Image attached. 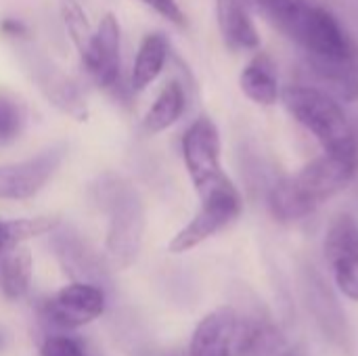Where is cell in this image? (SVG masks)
Wrapping results in <instances>:
<instances>
[{
  "mask_svg": "<svg viewBox=\"0 0 358 356\" xmlns=\"http://www.w3.org/2000/svg\"><path fill=\"white\" fill-rule=\"evenodd\" d=\"M239 329V313L222 306L206 315L193 332L191 356H235V342Z\"/></svg>",
  "mask_w": 358,
  "mask_h": 356,
  "instance_id": "cell-10",
  "label": "cell"
},
{
  "mask_svg": "<svg viewBox=\"0 0 358 356\" xmlns=\"http://www.w3.org/2000/svg\"><path fill=\"white\" fill-rule=\"evenodd\" d=\"M0 252H4V245H2V235H0Z\"/></svg>",
  "mask_w": 358,
  "mask_h": 356,
  "instance_id": "cell-26",
  "label": "cell"
},
{
  "mask_svg": "<svg viewBox=\"0 0 358 356\" xmlns=\"http://www.w3.org/2000/svg\"><path fill=\"white\" fill-rule=\"evenodd\" d=\"M308 300H310V306H313L315 317L321 323L323 332L329 334V338L336 340L344 348L346 346V329H348L346 321L342 319L331 294L325 290L321 279L315 275L308 279Z\"/></svg>",
  "mask_w": 358,
  "mask_h": 356,
  "instance_id": "cell-19",
  "label": "cell"
},
{
  "mask_svg": "<svg viewBox=\"0 0 358 356\" xmlns=\"http://www.w3.org/2000/svg\"><path fill=\"white\" fill-rule=\"evenodd\" d=\"M86 73L103 90H115L122 78V27L113 13H107L88 48L80 55Z\"/></svg>",
  "mask_w": 358,
  "mask_h": 356,
  "instance_id": "cell-8",
  "label": "cell"
},
{
  "mask_svg": "<svg viewBox=\"0 0 358 356\" xmlns=\"http://www.w3.org/2000/svg\"><path fill=\"white\" fill-rule=\"evenodd\" d=\"M103 311H105L103 290L86 281H73L61 287L44 306L46 317L63 329L84 327L94 319H99Z\"/></svg>",
  "mask_w": 358,
  "mask_h": 356,
  "instance_id": "cell-9",
  "label": "cell"
},
{
  "mask_svg": "<svg viewBox=\"0 0 358 356\" xmlns=\"http://www.w3.org/2000/svg\"><path fill=\"white\" fill-rule=\"evenodd\" d=\"M241 92L256 105L273 107L281 99L279 76L273 59L266 52H256L239 76Z\"/></svg>",
  "mask_w": 358,
  "mask_h": 356,
  "instance_id": "cell-15",
  "label": "cell"
},
{
  "mask_svg": "<svg viewBox=\"0 0 358 356\" xmlns=\"http://www.w3.org/2000/svg\"><path fill=\"white\" fill-rule=\"evenodd\" d=\"M31 254L25 248H8L0 254V294L8 300H19L31 283Z\"/></svg>",
  "mask_w": 358,
  "mask_h": 356,
  "instance_id": "cell-17",
  "label": "cell"
},
{
  "mask_svg": "<svg viewBox=\"0 0 358 356\" xmlns=\"http://www.w3.org/2000/svg\"><path fill=\"white\" fill-rule=\"evenodd\" d=\"M61 15H63V21H65V27L69 31L71 42L76 44L78 52L82 55L94 36V29L88 21V15L84 13V8L76 0H63L61 2Z\"/></svg>",
  "mask_w": 358,
  "mask_h": 356,
  "instance_id": "cell-21",
  "label": "cell"
},
{
  "mask_svg": "<svg viewBox=\"0 0 358 356\" xmlns=\"http://www.w3.org/2000/svg\"><path fill=\"white\" fill-rule=\"evenodd\" d=\"M0 31L4 36H23L27 31V27L21 21H17V19H4L0 23Z\"/></svg>",
  "mask_w": 358,
  "mask_h": 356,
  "instance_id": "cell-25",
  "label": "cell"
},
{
  "mask_svg": "<svg viewBox=\"0 0 358 356\" xmlns=\"http://www.w3.org/2000/svg\"><path fill=\"white\" fill-rule=\"evenodd\" d=\"M42 356H86L84 346L71 336H50L42 344Z\"/></svg>",
  "mask_w": 358,
  "mask_h": 356,
  "instance_id": "cell-23",
  "label": "cell"
},
{
  "mask_svg": "<svg viewBox=\"0 0 358 356\" xmlns=\"http://www.w3.org/2000/svg\"><path fill=\"white\" fill-rule=\"evenodd\" d=\"M25 107L8 94H0V143L15 141L25 128Z\"/></svg>",
  "mask_w": 358,
  "mask_h": 356,
  "instance_id": "cell-22",
  "label": "cell"
},
{
  "mask_svg": "<svg viewBox=\"0 0 358 356\" xmlns=\"http://www.w3.org/2000/svg\"><path fill=\"white\" fill-rule=\"evenodd\" d=\"M235 356H302L266 317H239Z\"/></svg>",
  "mask_w": 358,
  "mask_h": 356,
  "instance_id": "cell-11",
  "label": "cell"
},
{
  "mask_svg": "<svg viewBox=\"0 0 358 356\" xmlns=\"http://www.w3.org/2000/svg\"><path fill=\"white\" fill-rule=\"evenodd\" d=\"M252 0H216V19L222 40L233 50H254L260 46L258 29L250 15Z\"/></svg>",
  "mask_w": 358,
  "mask_h": 356,
  "instance_id": "cell-14",
  "label": "cell"
},
{
  "mask_svg": "<svg viewBox=\"0 0 358 356\" xmlns=\"http://www.w3.org/2000/svg\"><path fill=\"white\" fill-rule=\"evenodd\" d=\"M358 172V149L325 151L298 174L283 178L271 189L268 208L281 222L310 216L327 199L344 191Z\"/></svg>",
  "mask_w": 358,
  "mask_h": 356,
  "instance_id": "cell-1",
  "label": "cell"
},
{
  "mask_svg": "<svg viewBox=\"0 0 358 356\" xmlns=\"http://www.w3.org/2000/svg\"><path fill=\"white\" fill-rule=\"evenodd\" d=\"M52 250L63 264V269L76 279V281H99L105 271L103 262L96 256V252L71 229H61L59 227L52 231Z\"/></svg>",
  "mask_w": 358,
  "mask_h": 356,
  "instance_id": "cell-13",
  "label": "cell"
},
{
  "mask_svg": "<svg viewBox=\"0 0 358 356\" xmlns=\"http://www.w3.org/2000/svg\"><path fill=\"white\" fill-rule=\"evenodd\" d=\"M141 2H145L157 15H162L164 19H168L170 23H174L178 27H182L187 23V17H185L180 4H178V0H141Z\"/></svg>",
  "mask_w": 358,
  "mask_h": 356,
  "instance_id": "cell-24",
  "label": "cell"
},
{
  "mask_svg": "<svg viewBox=\"0 0 358 356\" xmlns=\"http://www.w3.org/2000/svg\"><path fill=\"white\" fill-rule=\"evenodd\" d=\"M220 132L216 124L201 115L197 118L182 136V157L199 197L231 183L220 164Z\"/></svg>",
  "mask_w": 358,
  "mask_h": 356,
  "instance_id": "cell-4",
  "label": "cell"
},
{
  "mask_svg": "<svg viewBox=\"0 0 358 356\" xmlns=\"http://www.w3.org/2000/svg\"><path fill=\"white\" fill-rule=\"evenodd\" d=\"M187 107V94L185 88L180 86V82L172 80L168 82L162 92L157 94V99L153 101V105L149 107L143 126L149 134H159L164 130H168L170 126H174L180 115L185 113Z\"/></svg>",
  "mask_w": 358,
  "mask_h": 356,
  "instance_id": "cell-18",
  "label": "cell"
},
{
  "mask_svg": "<svg viewBox=\"0 0 358 356\" xmlns=\"http://www.w3.org/2000/svg\"><path fill=\"white\" fill-rule=\"evenodd\" d=\"M325 258L340 292L358 302V222L338 214L325 233Z\"/></svg>",
  "mask_w": 358,
  "mask_h": 356,
  "instance_id": "cell-7",
  "label": "cell"
},
{
  "mask_svg": "<svg viewBox=\"0 0 358 356\" xmlns=\"http://www.w3.org/2000/svg\"><path fill=\"white\" fill-rule=\"evenodd\" d=\"M67 147L50 145L34 157L0 166V199L23 201L38 195L59 170Z\"/></svg>",
  "mask_w": 358,
  "mask_h": 356,
  "instance_id": "cell-6",
  "label": "cell"
},
{
  "mask_svg": "<svg viewBox=\"0 0 358 356\" xmlns=\"http://www.w3.org/2000/svg\"><path fill=\"white\" fill-rule=\"evenodd\" d=\"M289 115L304 126L325 151L358 149L357 126L348 120L340 101L321 86L292 84L281 90Z\"/></svg>",
  "mask_w": 358,
  "mask_h": 356,
  "instance_id": "cell-2",
  "label": "cell"
},
{
  "mask_svg": "<svg viewBox=\"0 0 358 356\" xmlns=\"http://www.w3.org/2000/svg\"><path fill=\"white\" fill-rule=\"evenodd\" d=\"M59 225L61 222L57 216H34V218H17V220L0 222L2 245H4V250L15 248L27 239L52 233Z\"/></svg>",
  "mask_w": 358,
  "mask_h": 356,
  "instance_id": "cell-20",
  "label": "cell"
},
{
  "mask_svg": "<svg viewBox=\"0 0 358 356\" xmlns=\"http://www.w3.org/2000/svg\"><path fill=\"white\" fill-rule=\"evenodd\" d=\"M168 55H170V42H168L166 34H162V31L147 34L138 46V52H136V59L132 65L130 88L134 92H143L145 88H149L164 71Z\"/></svg>",
  "mask_w": 358,
  "mask_h": 356,
  "instance_id": "cell-16",
  "label": "cell"
},
{
  "mask_svg": "<svg viewBox=\"0 0 358 356\" xmlns=\"http://www.w3.org/2000/svg\"><path fill=\"white\" fill-rule=\"evenodd\" d=\"M99 195L109 212V229H107V258L117 269H128L143 243L145 233V206L138 191L113 178L99 189Z\"/></svg>",
  "mask_w": 358,
  "mask_h": 356,
  "instance_id": "cell-3",
  "label": "cell"
},
{
  "mask_svg": "<svg viewBox=\"0 0 358 356\" xmlns=\"http://www.w3.org/2000/svg\"><path fill=\"white\" fill-rule=\"evenodd\" d=\"M31 73H34V80L38 82L40 90L44 92V97L57 109L76 118L78 122H84L88 118L84 94L80 92L78 84L71 78H67L59 67H55L46 59H36L31 63Z\"/></svg>",
  "mask_w": 358,
  "mask_h": 356,
  "instance_id": "cell-12",
  "label": "cell"
},
{
  "mask_svg": "<svg viewBox=\"0 0 358 356\" xmlns=\"http://www.w3.org/2000/svg\"><path fill=\"white\" fill-rule=\"evenodd\" d=\"M241 210H243V201L233 183L212 191L210 195L201 197V208L191 218V222L172 237L168 250L172 254H185L201 245L203 241H208L210 237L233 225L239 218Z\"/></svg>",
  "mask_w": 358,
  "mask_h": 356,
  "instance_id": "cell-5",
  "label": "cell"
}]
</instances>
